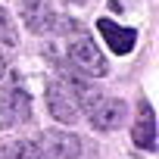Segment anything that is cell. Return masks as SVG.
Here are the masks:
<instances>
[{
    "label": "cell",
    "instance_id": "1",
    "mask_svg": "<svg viewBox=\"0 0 159 159\" xmlns=\"http://www.w3.org/2000/svg\"><path fill=\"white\" fill-rule=\"evenodd\" d=\"M31 119V97L25 94V88L10 84L0 91V131L16 128L22 122Z\"/></svg>",
    "mask_w": 159,
    "mask_h": 159
},
{
    "label": "cell",
    "instance_id": "2",
    "mask_svg": "<svg viewBox=\"0 0 159 159\" xmlns=\"http://www.w3.org/2000/svg\"><path fill=\"white\" fill-rule=\"evenodd\" d=\"M47 109L56 122L62 125H72L78 122V116H81V106H78L75 100V91L69 81H50L47 84Z\"/></svg>",
    "mask_w": 159,
    "mask_h": 159
},
{
    "label": "cell",
    "instance_id": "3",
    "mask_svg": "<svg viewBox=\"0 0 159 159\" xmlns=\"http://www.w3.org/2000/svg\"><path fill=\"white\" fill-rule=\"evenodd\" d=\"M84 116H88V122H91L97 131H116V128L125 122L128 106H125V100H116V97L100 94V97L84 109Z\"/></svg>",
    "mask_w": 159,
    "mask_h": 159
},
{
    "label": "cell",
    "instance_id": "4",
    "mask_svg": "<svg viewBox=\"0 0 159 159\" xmlns=\"http://www.w3.org/2000/svg\"><path fill=\"white\" fill-rule=\"evenodd\" d=\"M66 53H69V62L75 69H81L84 75H94V78L106 75V56L100 53V47L91 38H75Z\"/></svg>",
    "mask_w": 159,
    "mask_h": 159
},
{
    "label": "cell",
    "instance_id": "5",
    "mask_svg": "<svg viewBox=\"0 0 159 159\" xmlns=\"http://www.w3.org/2000/svg\"><path fill=\"white\" fill-rule=\"evenodd\" d=\"M34 147L41 159H78L81 156V140H78V134H69V131H44Z\"/></svg>",
    "mask_w": 159,
    "mask_h": 159
},
{
    "label": "cell",
    "instance_id": "6",
    "mask_svg": "<svg viewBox=\"0 0 159 159\" xmlns=\"http://www.w3.org/2000/svg\"><path fill=\"white\" fill-rule=\"evenodd\" d=\"M19 13L31 34H47L56 25V13L50 0H19Z\"/></svg>",
    "mask_w": 159,
    "mask_h": 159
},
{
    "label": "cell",
    "instance_id": "7",
    "mask_svg": "<svg viewBox=\"0 0 159 159\" xmlns=\"http://www.w3.org/2000/svg\"><path fill=\"white\" fill-rule=\"evenodd\" d=\"M97 28H100V34L106 38L109 50L119 53V56L131 53L134 44H137V31H134V28H122V25H116L112 19H97Z\"/></svg>",
    "mask_w": 159,
    "mask_h": 159
},
{
    "label": "cell",
    "instance_id": "8",
    "mask_svg": "<svg viewBox=\"0 0 159 159\" xmlns=\"http://www.w3.org/2000/svg\"><path fill=\"white\" fill-rule=\"evenodd\" d=\"M134 143L140 150H156V112L147 100H140L137 106V119H134Z\"/></svg>",
    "mask_w": 159,
    "mask_h": 159
},
{
    "label": "cell",
    "instance_id": "9",
    "mask_svg": "<svg viewBox=\"0 0 159 159\" xmlns=\"http://www.w3.org/2000/svg\"><path fill=\"white\" fill-rule=\"evenodd\" d=\"M0 159H41V153L31 140H16L0 147Z\"/></svg>",
    "mask_w": 159,
    "mask_h": 159
},
{
    "label": "cell",
    "instance_id": "10",
    "mask_svg": "<svg viewBox=\"0 0 159 159\" xmlns=\"http://www.w3.org/2000/svg\"><path fill=\"white\" fill-rule=\"evenodd\" d=\"M0 41L3 44H16V28H13V19L0 10Z\"/></svg>",
    "mask_w": 159,
    "mask_h": 159
},
{
    "label": "cell",
    "instance_id": "11",
    "mask_svg": "<svg viewBox=\"0 0 159 159\" xmlns=\"http://www.w3.org/2000/svg\"><path fill=\"white\" fill-rule=\"evenodd\" d=\"M3 72H7V59H3V53H0V78H3Z\"/></svg>",
    "mask_w": 159,
    "mask_h": 159
},
{
    "label": "cell",
    "instance_id": "12",
    "mask_svg": "<svg viewBox=\"0 0 159 159\" xmlns=\"http://www.w3.org/2000/svg\"><path fill=\"white\" fill-rule=\"evenodd\" d=\"M75 3H84V0H75Z\"/></svg>",
    "mask_w": 159,
    "mask_h": 159
}]
</instances>
